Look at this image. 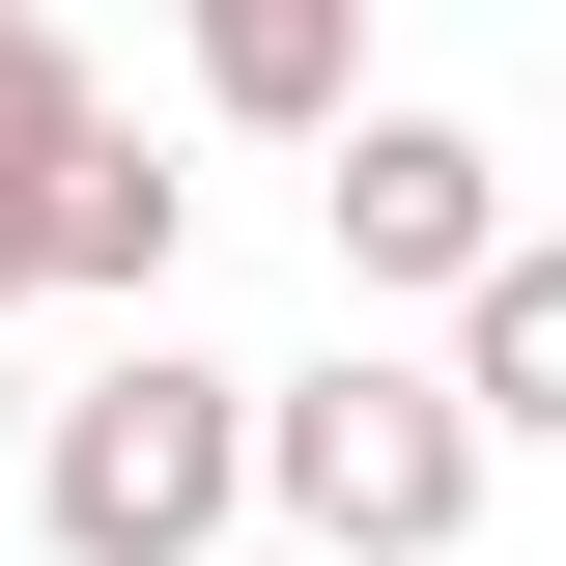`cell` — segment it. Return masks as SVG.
<instances>
[{
    "label": "cell",
    "mask_w": 566,
    "mask_h": 566,
    "mask_svg": "<svg viewBox=\"0 0 566 566\" xmlns=\"http://www.w3.org/2000/svg\"><path fill=\"white\" fill-rule=\"evenodd\" d=\"M482 453H510V424L482 397H453V340H340V368H255V510H283V538H312V566H453V538H482Z\"/></svg>",
    "instance_id": "1"
},
{
    "label": "cell",
    "mask_w": 566,
    "mask_h": 566,
    "mask_svg": "<svg viewBox=\"0 0 566 566\" xmlns=\"http://www.w3.org/2000/svg\"><path fill=\"white\" fill-rule=\"evenodd\" d=\"M227 510H255V368H170V340H114L57 397V453H29L57 566H227Z\"/></svg>",
    "instance_id": "2"
},
{
    "label": "cell",
    "mask_w": 566,
    "mask_h": 566,
    "mask_svg": "<svg viewBox=\"0 0 566 566\" xmlns=\"http://www.w3.org/2000/svg\"><path fill=\"white\" fill-rule=\"evenodd\" d=\"M340 283H424V312H482V255H510V142L482 114H340Z\"/></svg>",
    "instance_id": "3"
},
{
    "label": "cell",
    "mask_w": 566,
    "mask_h": 566,
    "mask_svg": "<svg viewBox=\"0 0 566 566\" xmlns=\"http://www.w3.org/2000/svg\"><path fill=\"white\" fill-rule=\"evenodd\" d=\"M199 29V114L227 142H340L368 114V0H170Z\"/></svg>",
    "instance_id": "4"
},
{
    "label": "cell",
    "mask_w": 566,
    "mask_h": 566,
    "mask_svg": "<svg viewBox=\"0 0 566 566\" xmlns=\"http://www.w3.org/2000/svg\"><path fill=\"white\" fill-rule=\"evenodd\" d=\"M453 397L566 453V227H510V255H482V312H453Z\"/></svg>",
    "instance_id": "5"
},
{
    "label": "cell",
    "mask_w": 566,
    "mask_h": 566,
    "mask_svg": "<svg viewBox=\"0 0 566 566\" xmlns=\"http://www.w3.org/2000/svg\"><path fill=\"white\" fill-rule=\"evenodd\" d=\"M170 227H199V199H170V170H142V114H114V142L57 170V283H85V312H142V283H170Z\"/></svg>",
    "instance_id": "6"
},
{
    "label": "cell",
    "mask_w": 566,
    "mask_h": 566,
    "mask_svg": "<svg viewBox=\"0 0 566 566\" xmlns=\"http://www.w3.org/2000/svg\"><path fill=\"white\" fill-rule=\"evenodd\" d=\"M85 142H114V85H85V57H57V29H0V199H57Z\"/></svg>",
    "instance_id": "7"
},
{
    "label": "cell",
    "mask_w": 566,
    "mask_h": 566,
    "mask_svg": "<svg viewBox=\"0 0 566 566\" xmlns=\"http://www.w3.org/2000/svg\"><path fill=\"white\" fill-rule=\"evenodd\" d=\"M29 283H57V199H0V312H29Z\"/></svg>",
    "instance_id": "8"
},
{
    "label": "cell",
    "mask_w": 566,
    "mask_h": 566,
    "mask_svg": "<svg viewBox=\"0 0 566 566\" xmlns=\"http://www.w3.org/2000/svg\"><path fill=\"white\" fill-rule=\"evenodd\" d=\"M227 566H312V538H227Z\"/></svg>",
    "instance_id": "9"
},
{
    "label": "cell",
    "mask_w": 566,
    "mask_h": 566,
    "mask_svg": "<svg viewBox=\"0 0 566 566\" xmlns=\"http://www.w3.org/2000/svg\"><path fill=\"white\" fill-rule=\"evenodd\" d=\"M0 29H29V0H0Z\"/></svg>",
    "instance_id": "10"
}]
</instances>
